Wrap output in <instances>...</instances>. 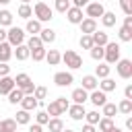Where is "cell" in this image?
I'll use <instances>...</instances> for the list:
<instances>
[{
  "label": "cell",
  "instance_id": "obj_1",
  "mask_svg": "<svg viewBox=\"0 0 132 132\" xmlns=\"http://www.w3.org/2000/svg\"><path fill=\"white\" fill-rule=\"evenodd\" d=\"M103 58L107 60V64H116L120 60V45L116 41H107L103 45Z\"/></svg>",
  "mask_w": 132,
  "mask_h": 132
},
{
  "label": "cell",
  "instance_id": "obj_2",
  "mask_svg": "<svg viewBox=\"0 0 132 132\" xmlns=\"http://www.w3.org/2000/svg\"><path fill=\"white\" fill-rule=\"evenodd\" d=\"M62 62H64L68 68H72V70H76V68L82 66V58H80L74 50H66V52L62 54Z\"/></svg>",
  "mask_w": 132,
  "mask_h": 132
},
{
  "label": "cell",
  "instance_id": "obj_3",
  "mask_svg": "<svg viewBox=\"0 0 132 132\" xmlns=\"http://www.w3.org/2000/svg\"><path fill=\"white\" fill-rule=\"evenodd\" d=\"M33 12H35V16H37L39 23H45V21H50V19L54 16V10H52L45 2H37V4L33 6Z\"/></svg>",
  "mask_w": 132,
  "mask_h": 132
},
{
  "label": "cell",
  "instance_id": "obj_4",
  "mask_svg": "<svg viewBox=\"0 0 132 132\" xmlns=\"http://www.w3.org/2000/svg\"><path fill=\"white\" fill-rule=\"evenodd\" d=\"M6 41L14 47V45H19V43H23L25 41V31L21 29V27H10L8 31H6Z\"/></svg>",
  "mask_w": 132,
  "mask_h": 132
},
{
  "label": "cell",
  "instance_id": "obj_5",
  "mask_svg": "<svg viewBox=\"0 0 132 132\" xmlns=\"http://www.w3.org/2000/svg\"><path fill=\"white\" fill-rule=\"evenodd\" d=\"M116 70H118L120 78H130V76H132V62L120 58V60L116 62Z\"/></svg>",
  "mask_w": 132,
  "mask_h": 132
},
{
  "label": "cell",
  "instance_id": "obj_6",
  "mask_svg": "<svg viewBox=\"0 0 132 132\" xmlns=\"http://www.w3.org/2000/svg\"><path fill=\"white\" fill-rule=\"evenodd\" d=\"M54 82H56L58 87H68V85L74 82V76H72V72L62 70V72H56V74H54Z\"/></svg>",
  "mask_w": 132,
  "mask_h": 132
},
{
  "label": "cell",
  "instance_id": "obj_7",
  "mask_svg": "<svg viewBox=\"0 0 132 132\" xmlns=\"http://www.w3.org/2000/svg\"><path fill=\"white\" fill-rule=\"evenodd\" d=\"M85 8H87L85 12H87V16H89V19H97V16H101V14L105 12V8H103V4H101V2H89Z\"/></svg>",
  "mask_w": 132,
  "mask_h": 132
},
{
  "label": "cell",
  "instance_id": "obj_8",
  "mask_svg": "<svg viewBox=\"0 0 132 132\" xmlns=\"http://www.w3.org/2000/svg\"><path fill=\"white\" fill-rule=\"evenodd\" d=\"M66 19H68V23L78 25V23L82 21V8H78V6H70V8L66 10Z\"/></svg>",
  "mask_w": 132,
  "mask_h": 132
},
{
  "label": "cell",
  "instance_id": "obj_9",
  "mask_svg": "<svg viewBox=\"0 0 132 132\" xmlns=\"http://www.w3.org/2000/svg\"><path fill=\"white\" fill-rule=\"evenodd\" d=\"M78 25H80V33H82V35H91L93 31H97V21H95V19H89V16H87V19H82Z\"/></svg>",
  "mask_w": 132,
  "mask_h": 132
},
{
  "label": "cell",
  "instance_id": "obj_10",
  "mask_svg": "<svg viewBox=\"0 0 132 132\" xmlns=\"http://www.w3.org/2000/svg\"><path fill=\"white\" fill-rule=\"evenodd\" d=\"M89 101L93 103V105H97V107H101L103 103H107V95L101 91V89H93V93L89 95Z\"/></svg>",
  "mask_w": 132,
  "mask_h": 132
},
{
  "label": "cell",
  "instance_id": "obj_11",
  "mask_svg": "<svg viewBox=\"0 0 132 132\" xmlns=\"http://www.w3.org/2000/svg\"><path fill=\"white\" fill-rule=\"evenodd\" d=\"M68 113H70V118L72 120H76V122H80L82 118H85V105H80V103H74V105H70L68 107Z\"/></svg>",
  "mask_w": 132,
  "mask_h": 132
},
{
  "label": "cell",
  "instance_id": "obj_12",
  "mask_svg": "<svg viewBox=\"0 0 132 132\" xmlns=\"http://www.w3.org/2000/svg\"><path fill=\"white\" fill-rule=\"evenodd\" d=\"M12 89H14V78H10L8 74L0 76V95H8Z\"/></svg>",
  "mask_w": 132,
  "mask_h": 132
},
{
  "label": "cell",
  "instance_id": "obj_13",
  "mask_svg": "<svg viewBox=\"0 0 132 132\" xmlns=\"http://www.w3.org/2000/svg\"><path fill=\"white\" fill-rule=\"evenodd\" d=\"M37 105H39V101H37L33 95H23V99H21V107H23V109H27V111H33Z\"/></svg>",
  "mask_w": 132,
  "mask_h": 132
},
{
  "label": "cell",
  "instance_id": "obj_14",
  "mask_svg": "<svg viewBox=\"0 0 132 132\" xmlns=\"http://www.w3.org/2000/svg\"><path fill=\"white\" fill-rule=\"evenodd\" d=\"M12 58V45L8 41H0V62H8Z\"/></svg>",
  "mask_w": 132,
  "mask_h": 132
},
{
  "label": "cell",
  "instance_id": "obj_15",
  "mask_svg": "<svg viewBox=\"0 0 132 132\" xmlns=\"http://www.w3.org/2000/svg\"><path fill=\"white\" fill-rule=\"evenodd\" d=\"M97 85H99V78H97L95 74L82 76V89H85V91H93V89H97Z\"/></svg>",
  "mask_w": 132,
  "mask_h": 132
},
{
  "label": "cell",
  "instance_id": "obj_16",
  "mask_svg": "<svg viewBox=\"0 0 132 132\" xmlns=\"http://www.w3.org/2000/svg\"><path fill=\"white\" fill-rule=\"evenodd\" d=\"M43 60H47V64H50V66H56V64H60V60H62V54H60L58 50H47Z\"/></svg>",
  "mask_w": 132,
  "mask_h": 132
},
{
  "label": "cell",
  "instance_id": "obj_17",
  "mask_svg": "<svg viewBox=\"0 0 132 132\" xmlns=\"http://www.w3.org/2000/svg\"><path fill=\"white\" fill-rule=\"evenodd\" d=\"M16 122L14 118H6V120H0V132H16Z\"/></svg>",
  "mask_w": 132,
  "mask_h": 132
},
{
  "label": "cell",
  "instance_id": "obj_18",
  "mask_svg": "<svg viewBox=\"0 0 132 132\" xmlns=\"http://www.w3.org/2000/svg\"><path fill=\"white\" fill-rule=\"evenodd\" d=\"M14 47H16V50L12 52V56H16V60H21V62H23V60H27V58H29V54H31V52H29V47H27L25 43H19V45H14Z\"/></svg>",
  "mask_w": 132,
  "mask_h": 132
},
{
  "label": "cell",
  "instance_id": "obj_19",
  "mask_svg": "<svg viewBox=\"0 0 132 132\" xmlns=\"http://www.w3.org/2000/svg\"><path fill=\"white\" fill-rule=\"evenodd\" d=\"M87 99H89V93H87L82 87L72 91V101H74V103H80V105H85V101H87Z\"/></svg>",
  "mask_w": 132,
  "mask_h": 132
},
{
  "label": "cell",
  "instance_id": "obj_20",
  "mask_svg": "<svg viewBox=\"0 0 132 132\" xmlns=\"http://www.w3.org/2000/svg\"><path fill=\"white\" fill-rule=\"evenodd\" d=\"M91 39H93V45H105L109 39H107V33L103 31H93L91 33Z\"/></svg>",
  "mask_w": 132,
  "mask_h": 132
},
{
  "label": "cell",
  "instance_id": "obj_21",
  "mask_svg": "<svg viewBox=\"0 0 132 132\" xmlns=\"http://www.w3.org/2000/svg\"><path fill=\"white\" fill-rule=\"evenodd\" d=\"M103 93H109V91H116V80L113 78H109V76H105V78H101V82L97 85Z\"/></svg>",
  "mask_w": 132,
  "mask_h": 132
},
{
  "label": "cell",
  "instance_id": "obj_22",
  "mask_svg": "<svg viewBox=\"0 0 132 132\" xmlns=\"http://www.w3.org/2000/svg\"><path fill=\"white\" fill-rule=\"evenodd\" d=\"M27 33H31V35H35V33H39L43 27H41V23L37 21V19H27Z\"/></svg>",
  "mask_w": 132,
  "mask_h": 132
},
{
  "label": "cell",
  "instance_id": "obj_23",
  "mask_svg": "<svg viewBox=\"0 0 132 132\" xmlns=\"http://www.w3.org/2000/svg\"><path fill=\"white\" fill-rule=\"evenodd\" d=\"M39 39L43 43H52V41H56V31L54 29H41L39 31Z\"/></svg>",
  "mask_w": 132,
  "mask_h": 132
},
{
  "label": "cell",
  "instance_id": "obj_24",
  "mask_svg": "<svg viewBox=\"0 0 132 132\" xmlns=\"http://www.w3.org/2000/svg\"><path fill=\"white\" fill-rule=\"evenodd\" d=\"M29 82H33V80H31V76H29V74H25V72H21V74H16V78H14V87H19V89H23V87H27Z\"/></svg>",
  "mask_w": 132,
  "mask_h": 132
},
{
  "label": "cell",
  "instance_id": "obj_25",
  "mask_svg": "<svg viewBox=\"0 0 132 132\" xmlns=\"http://www.w3.org/2000/svg\"><path fill=\"white\" fill-rule=\"evenodd\" d=\"M21 99H23V91H21L19 87H14V89L8 93V103L16 105V103H21Z\"/></svg>",
  "mask_w": 132,
  "mask_h": 132
},
{
  "label": "cell",
  "instance_id": "obj_26",
  "mask_svg": "<svg viewBox=\"0 0 132 132\" xmlns=\"http://www.w3.org/2000/svg\"><path fill=\"white\" fill-rule=\"evenodd\" d=\"M118 111L124 113V116H130L132 113V99H122L120 105H118Z\"/></svg>",
  "mask_w": 132,
  "mask_h": 132
},
{
  "label": "cell",
  "instance_id": "obj_27",
  "mask_svg": "<svg viewBox=\"0 0 132 132\" xmlns=\"http://www.w3.org/2000/svg\"><path fill=\"white\" fill-rule=\"evenodd\" d=\"M45 126L50 128V132H60V130L64 128V122H62L60 118H50V122H47Z\"/></svg>",
  "mask_w": 132,
  "mask_h": 132
},
{
  "label": "cell",
  "instance_id": "obj_28",
  "mask_svg": "<svg viewBox=\"0 0 132 132\" xmlns=\"http://www.w3.org/2000/svg\"><path fill=\"white\" fill-rule=\"evenodd\" d=\"M101 23H103V27H113L116 25V12H103L101 14Z\"/></svg>",
  "mask_w": 132,
  "mask_h": 132
},
{
  "label": "cell",
  "instance_id": "obj_29",
  "mask_svg": "<svg viewBox=\"0 0 132 132\" xmlns=\"http://www.w3.org/2000/svg\"><path fill=\"white\" fill-rule=\"evenodd\" d=\"M101 107H103V116H105V118H113V116L118 113V105H116V103H103Z\"/></svg>",
  "mask_w": 132,
  "mask_h": 132
},
{
  "label": "cell",
  "instance_id": "obj_30",
  "mask_svg": "<svg viewBox=\"0 0 132 132\" xmlns=\"http://www.w3.org/2000/svg\"><path fill=\"white\" fill-rule=\"evenodd\" d=\"M12 25V12L10 10H0V27Z\"/></svg>",
  "mask_w": 132,
  "mask_h": 132
},
{
  "label": "cell",
  "instance_id": "obj_31",
  "mask_svg": "<svg viewBox=\"0 0 132 132\" xmlns=\"http://www.w3.org/2000/svg\"><path fill=\"white\" fill-rule=\"evenodd\" d=\"M118 35H120V39L122 41H132V27H120V31H118Z\"/></svg>",
  "mask_w": 132,
  "mask_h": 132
},
{
  "label": "cell",
  "instance_id": "obj_32",
  "mask_svg": "<svg viewBox=\"0 0 132 132\" xmlns=\"http://www.w3.org/2000/svg\"><path fill=\"white\" fill-rule=\"evenodd\" d=\"M109 64H99L97 68H95V76L97 78H105V76H109Z\"/></svg>",
  "mask_w": 132,
  "mask_h": 132
},
{
  "label": "cell",
  "instance_id": "obj_33",
  "mask_svg": "<svg viewBox=\"0 0 132 132\" xmlns=\"http://www.w3.org/2000/svg\"><path fill=\"white\" fill-rule=\"evenodd\" d=\"M14 122H16V124H29V122H31V116H29V111H27V109H21V111H16V118H14Z\"/></svg>",
  "mask_w": 132,
  "mask_h": 132
},
{
  "label": "cell",
  "instance_id": "obj_34",
  "mask_svg": "<svg viewBox=\"0 0 132 132\" xmlns=\"http://www.w3.org/2000/svg\"><path fill=\"white\" fill-rule=\"evenodd\" d=\"M97 124H99V130H101V132H109V130L113 128V120H111V118H101Z\"/></svg>",
  "mask_w": 132,
  "mask_h": 132
},
{
  "label": "cell",
  "instance_id": "obj_35",
  "mask_svg": "<svg viewBox=\"0 0 132 132\" xmlns=\"http://www.w3.org/2000/svg\"><path fill=\"white\" fill-rule=\"evenodd\" d=\"M16 12H19V16H21V19H31V14H33V8H31L29 4H21Z\"/></svg>",
  "mask_w": 132,
  "mask_h": 132
},
{
  "label": "cell",
  "instance_id": "obj_36",
  "mask_svg": "<svg viewBox=\"0 0 132 132\" xmlns=\"http://www.w3.org/2000/svg\"><path fill=\"white\" fill-rule=\"evenodd\" d=\"M29 52H31L29 56H33V60H35V62H41V60L45 58V52H47V50L41 45V47H37V50H29Z\"/></svg>",
  "mask_w": 132,
  "mask_h": 132
},
{
  "label": "cell",
  "instance_id": "obj_37",
  "mask_svg": "<svg viewBox=\"0 0 132 132\" xmlns=\"http://www.w3.org/2000/svg\"><path fill=\"white\" fill-rule=\"evenodd\" d=\"M47 116H50V118H58V116H62V111H60V107H58L56 101H50V103H47Z\"/></svg>",
  "mask_w": 132,
  "mask_h": 132
},
{
  "label": "cell",
  "instance_id": "obj_38",
  "mask_svg": "<svg viewBox=\"0 0 132 132\" xmlns=\"http://www.w3.org/2000/svg\"><path fill=\"white\" fill-rule=\"evenodd\" d=\"M41 45H43V41L39 39V35H31L29 41H27V47H29V50H37V47H41Z\"/></svg>",
  "mask_w": 132,
  "mask_h": 132
},
{
  "label": "cell",
  "instance_id": "obj_39",
  "mask_svg": "<svg viewBox=\"0 0 132 132\" xmlns=\"http://www.w3.org/2000/svg\"><path fill=\"white\" fill-rule=\"evenodd\" d=\"M54 6H56L58 12H66L72 4H70V0H54Z\"/></svg>",
  "mask_w": 132,
  "mask_h": 132
},
{
  "label": "cell",
  "instance_id": "obj_40",
  "mask_svg": "<svg viewBox=\"0 0 132 132\" xmlns=\"http://www.w3.org/2000/svg\"><path fill=\"white\" fill-rule=\"evenodd\" d=\"M91 58L97 60V62L103 60V45H93V47H91Z\"/></svg>",
  "mask_w": 132,
  "mask_h": 132
},
{
  "label": "cell",
  "instance_id": "obj_41",
  "mask_svg": "<svg viewBox=\"0 0 132 132\" xmlns=\"http://www.w3.org/2000/svg\"><path fill=\"white\" fill-rule=\"evenodd\" d=\"M85 118H87V124H93V126H95V124L101 120L99 111H87V113H85Z\"/></svg>",
  "mask_w": 132,
  "mask_h": 132
},
{
  "label": "cell",
  "instance_id": "obj_42",
  "mask_svg": "<svg viewBox=\"0 0 132 132\" xmlns=\"http://www.w3.org/2000/svg\"><path fill=\"white\" fill-rule=\"evenodd\" d=\"M50 122V116H47V111H39L37 116H35V124H39V126H45Z\"/></svg>",
  "mask_w": 132,
  "mask_h": 132
},
{
  "label": "cell",
  "instance_id": "obj_43",
  "mask_svg": "<svg viewBox=\"0 0 132 132\" xmlns=\"http://www.w3.org/2000/svg\"><path fill=\"white\" fill-rule=\"evenodd\" d=\"M78 43H80L82 50H91V47H93V39H91V35H82Z\"/></svg>",
  "mask_w": 132,
  "mask_h": 132
},
{
  "label": "cell",
  "instance_id": "obj_44",
  "mask_svg": "<svg viewBox=\"0 0 132 132\" xmlns=\"http://www.w3.org/2000/svg\"><path fill=\"white\" fill-rule=\"evenodd\" d=\"M45 95H47V89L45 87H35V91H33V97L39 101V99H45Z\"/></svg>",
  "mask_w": 132,
  "mask_h": 132
},
{
  "label": "cell",
  "instance_id": "obj_45",
  "mask_svg": "<svg viewBox=\"0 0 132 132\" xmlns=\"http://www.w3.org/2000/svg\"><path fill=\"white\" fill-rule=\"evenodd\" d=\"M56 103H58V107H60V111H62V113L70 107V103H68V99H66V97H58V99H56Z\"/></svg>",
  "mask_w": 132,
  "mask_h": 132
},
{
  "label": "cell",
  "instance_id": "obj_46",
  "mask_svg": "<svg viewBox=\"0 0 132 132\" xmlns=\"http://www.w3.org/2000/svg\"><path fill=\"white\" fill-rule=\"evenodd\" d=\"M120 6L124 10V14H132V0H120Z\"/></svg>",
  "mask_w": 132,
  "mask_h": 132
},
{
  "label": "cell",
  "instance_id": "obj_47",
  "mask_svg": "<svg viewBox=\"0 0 132 132\" xmlns=\"http://www.w3.org/2000/svg\"><path fill=\"white\" fill-rule=\"evenodd\" d=\"M21 91H23V95H33V91H35V85H33V82H29V85H27V87H23Z\"/></svg>",
  "mask_w": 132,
  "mask_h": 132
},
{
  "label": "cell",
  "instance_id": "obj_48",
  "mask_svg": "<svg viewBox=\"0 0 132 132\" xmlns=\"http://www.w3.org/2000/svg\"><path fill=\"white\" fill-rule=\"evenodd\" d=\"M8 72H10V66L6 62H0V76H6Z\"/></svg>",
  "mask_w": 132,
  "mask_h": 132
},
{
  "label": "cell",
  "instance_id": "obj_49",
  "mask_svg": "<svg viewBox=\"0 0 132 132\" xmlns=\"http://www.w3.org/2000/svg\"><path fill=\"white\" fill-rule=\"evenodd\" d=\"M89 2H91V0H72V4H74V6H78V8H82V6H87Z\"/></svg>",
  "mask_w": 132,
  "mask_h": 132
},
{
  "label": "cell",
  "instance_id": "obj_50",
  "mask_svg": "<svg viewBox=\"0 0 132 132\" xmlns=\"http://www.w3.org/2000/svg\"><path fill=\"white\" fill-rule=\"evenodd\" d=\"M124 27H132V14H126L124 16Z\"/></svg>",
  "mask_w": 132,
  "mask_h": 132
},
{
  "label": "cell",
  "instance_id": "obj_51",
  "mask_svg": "<svg viewBox=\"0 0 132 132\" xmlns=\"http://www.w3.org/2000/svg\"><path fill=\"white\" fill-rule=\"evenodd\" d=\"M124 95H126V99H132V85H128L124 89Z\"/></svg>",
  "mask_w": 132,
  "mask_h": 132
},
{
  "label": "cell",
  "instance_id": "obj_52",
  "mask_svg": "<svg viewBox=\"0 0 132 132\" xmlns=\"http://www.w3.org/2000/svg\"><path fill=\"white\" fill-rule=\"evenodd\" d=\"M29 132H41V126L39 124H31L29 126Z\"/></svg>",
  "mask_w": 132,
  "mask_h": 132
},
{
  "label": "cell",
  "instance_id": "obj_53",
  "mask_svg": "<svg viewBox=\"0 0 132 132\" xmlns=\"http://www.w3.org/2000/svg\"><path fill=\"white\" fill-rule=\"evenodd\" d=\"M82 132H95V126L93 124H85L82 126Z\"/></svg>",
  "mask_w": 132,
  "mask_h": 132
},
{
  "label": "cell",
  "instance_id": "obj_54",
  "mask_svg": "<svg viewBox=\"0 0 132 132\" xmlns=\"http://www.w3.org/2000/svg\"><path fill=\"white\" fill-rule=\"evenodd\" d=\"M0 41H6V31L0 27Z\"/></svg>",
  "mask_w": 132,
  "mask_h": 132
},
{
  "label": "cell",
  "instance_id": "obj_55",
  "mask_svg": "<svg viewBox=\"0 0 132 132\" xmlns=\"http://www.w3.org/2000/svg\"><path fill=\"white\" fill-rule=\"evenodd\" d=\"M126 128L132 130V118H126Z\"/></svg>",
  "mask_w": 132,
  "mask_h": 132
},
{
  "label": "cell",
  "instance_id": "obj_56",
  "mask_svg": "<svg viewBox=\"0 0 132 132\" xmlns=\"http://www.w3.org/2000/svg\"><path fill=\"white\" fill-rule=\"evenodd\" d=\"M109 132H124V130H122V128H116V126H113V128H111Z\"/></svg>",
  "mask_w": 132,
  "mask_h": 132
},
{
  "label": "cell",
  "instance_id": "obj_57",
  "mask_svg": "<svg viewBox=\"0 0 132 132\" xmlns=\"http://www.w3.org/2000/svg\"><path fill=\"white\" fill-rule=\"evenodd\" d=\"M60 132H74V130H70V128H62Z\"/></svg>",
  "mask_w": 132,
  "mask_h": 132
},
{
  "label": "cell",
  "instance_id": "obj_58",
  "mask_svg": "<svg viewBox=\"0 0 132 132\" xmlns=\"http://www.w3.org/2000/svg\"><path fill=\"white\" fill-rule=\"evenodd\" d=\"M8 2H10V0H0V4H8Z\"/></svg>",
  "mask_w": 132,
  "mask_h": 132
},
{
  "label": "cell",
  "instance_id": "obj_59",
  "mask_svg": "<svg viewBox=\"0 0 132 132\" xmlns=\"http://www.w3.org/2000/svg\"><path fill=\"white\" fill-rule=\"evenodd\" d=\"M21 2H23V4H29V2H31V0H21Z\"/></svg>",
  "mask_w": 132,
  "mask_h": 132
}]
</instances>
